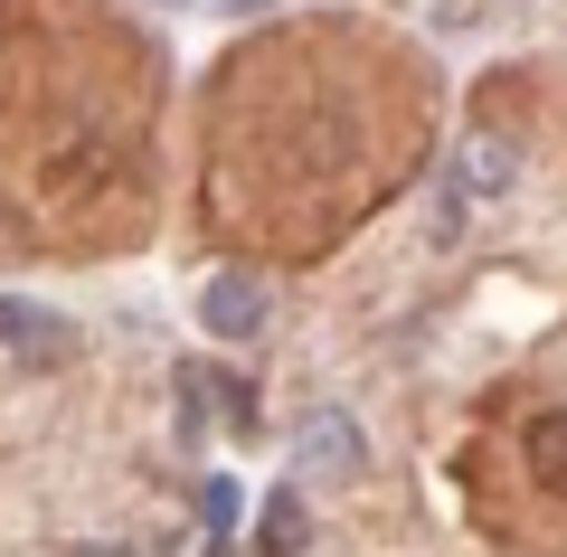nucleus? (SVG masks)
<instances>
[{
	"instance_id": "nucleus-1",
	"label": "nucleus",
	"mask_w": 567,
	"mask_h": 557,
	"mask_svg": "<svg viewBox=\"0 0 567 557\" xmlns=\"http://www.w3.org/2000/svg\"><path fill=\"white\" fill-rule=\"evenodd\" d=\"M199 321H208L218 340H256V331H265V283H246V275H218V283L199 293Z\"/></svg>"
},
{
	"instance_id": "nucleus-2",
	"label": "nucleus",
	"mask_w": 567,
	"mask_h": 557,
	"mask_svg": "<svg viewBox=\"0 0 567 557\" xmlns=\"http://www.w3.org/2000/svg\"><path fill=\"white\" fill-rule=\"evenodd\" d=\"M360 454H369V444H360L350 416H312L303 425V473H360Z\"/></svg>"
},
{
	"instance_id": "nucleus-3",
	"label": "nucleus",
	"mask_w": 567,
	"mask_h": 557,
	"mask_svg": "<svg viewBox=\"0 0 567 557\" xmlns=\"http://www.w3.org/2000/svg\"><path fill=\"white\" fill-rule=\"evenodd\" d=\"M529 473H539V482H567V416H539V425H529Z\"/></svg>"
},
{
	"instance_id": "nucleus-4",
	"label": "nucleus",
	"mask_w": 567,
	"mask_h": 557,
	"mask_svg": "<svg viewBox=\"0 0 567 557\" xmlns=\"http://www.w3.org/2000/svg\"><path fill=\"white\" fill-rule=\"evenodd\" d=\"M265 548H275V557H293V548H303V501H293V492H275V501H265Z\"/></svg>"
}]
</instances>
